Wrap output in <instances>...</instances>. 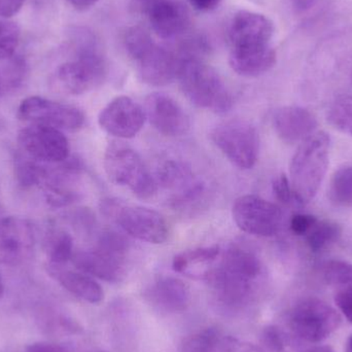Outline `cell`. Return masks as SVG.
Returning a JSON list of instances; mask_svg holds the SVG:
<instances>
[{"mask_svg":"<svg viewBox=\"0 0 352 352\" xmlns=\"http://www.w3.org/2000/svg\"><path fill=\"white\" fill-rule=\"evenodd\" d=\"M76 58L58 67V86L70 95H82L102 84L107 78V64L94 35L78 31L74 37Z\"/></svg>","mask_w":352,"mask_h":352,"instance_id":"3","label":"cell"},{"mask_svg":"<svg viewBox=\"0 0 352 352\" xmlns=\"http://www.w3.org/2000/svg\"><path fill=\"white\" fill-rule=\"evenodd\" d=\"M219 246H205L180 252L173 261L176 273L194 279H207L221 258Z\"/></svg>","mask_w":352,"mask_h":352,"instance_id":"23","label":"cell"},{"mask_svg":"<svg viewBox=\"0 0 352 352\" xmlns=\"http://www.w3.org/2000/svg\"><path fill=\"white\" fill-rule=\"evenodd\" d=\"M342 322L338 310L318 298L298 302L289 314V326L296 336L309 343H320L334 334Z\"/></svg>","mask_w":352,"mask_h":352,"instance_id":"8","label":"cell"},{"mask_svg":"<svg viewBox=\"0 0 352 352\" xmlns=\"http://www.w3.org/2000/svg\"><path fill=\"white\" fill-rule=\"evenodd\" d=\"M153 30L163 39L175 38L188 30V10L175 0H159L146 8Z\"/></svg>","mask_w":352,"mask_h":352,"instance_id":"20","label":"cell"},{"mask_svg":"<svg viewBox=\"0 0 352 352\" xmlns=\"http://www.w3.org/2000/svg\"><path fill=\"white\" fill-rule=\"evenodd\" d=\"M35 246L34 228L22 217L0 219V264L19 266L26 262Z\"/></svg>","mask_w":352,"mask_h":352,"instance_id":"13","label":"cell"},{"mask_svg":"<svg viewBox=\"0 0 352 352\" xmlns=\"http://www.w3.org/2000/svg\"><path fill=\"white\" fill-rule=\"evenodd\" d=\"M157 184L170 194L169 200L175 208L184 209L200 201L205 184L195 175L192 167L179 160H167L157 169Z\"/></svg>","mask_w":352,"mask_h":352,"instance_id":"10","label":"cell"},{"mask_svg":"<svg viewBox=\"0 0 352 352\" xmlns=\"http://www.w3.org/2000/svg\"><path fill=\"white\" fill-rule=\"evenodd\" d=\"M136 1L140 2V4H142V6L148 8H150L153 3H155V2L159 1V0H136Z\"/></svg>","mask_w":352,"mask_h":352,"instance_id":"43","label":"cell"},{"mask_svg":"<svg viewBox=\"0 0 352 352\" xmlns=\"http://www.w3.org/2000/svg\"><path fill=\"white\" fill-rule=\"evenodd\" d=\"M25 0H0V18L8 19L22 8Z\"/></svg>","mask_w":352,"mask_h":352,"instance_id":"37","label":"cell"},{"mask_svg":"<svg viewBox=\"0 0 352 352\" xmlns=\"http://www.w3.org/2000/svg\"><path fill=\"white\" fill-rule=\"evenodd\" d=\"M210 138L228 160L238 168L248 170L258 162L260 136L252 124L243 120H230L213 128Z\"/></svg>","mask_w":352,"mask_h":352,"instance_id":"7","label":"cell"},{"mask_svg":"<svg viewBox=\"0 0 352 352\" xmlns=\"http://www.w3.org/2000/svg\"><path fill=\"white\" fill-rule=\"evenodd\" d=\"M3 294H4L3 280H2L1 275H0V300H1V298L3 297Z\"/></svg>","mask_w":352,"mask_h":352,"instance_id":"45","label":"cell"},{"mask_svg":"<svg viewBox=\"0 0 352 352\" xmlns=\"http://www.w3.org/2000/svg\"><path fill=\"white\" fill-rule=\"evenodd\" d=\"M324 280L335 289L352 287V264L345 261L332 260L322 268Z\"/></svg>","mask_w":352,"mask_h":352,"instance_id":"31","label":"cell"},{"mask_svg":"<svg viewBox=\"0 0 352 352\" xmlns=\"http://www.w3.org/2000/svg\"><path fill=\"white\" fill-rule=\"evenodd\" d=\"M19 116L29 123L49 126L61 131H76L85 123L84 113L78 107L38 96L24 99L19 107Z\"/></svg>","mask_w":352,"mask_h":352,"instance_id":"11","label":"cell"},{"mask_svg":"<svg viewBox=\"0 0 352 352\" xmlns=\"http://www.w3.org/2000/svg\"><path fill=\"white\" fill-rule=\"evenodd\" d=\"M47 167L39 164L38 161L26 157L16 159V176L23 186H33L45 182L47 175Z\"/></svg>","mask_w":352,"mask_h":352,"instance_id":"30","label":"cell"},{"mask_svg":"<svg viewBox=\"0 0 352 352\" xmlns=\"http://www.w3.org/2000/svg\"><path fill=\"white\" fill-rule=\"evenodd\" d=\"M265 344L268 349L273 351H281L285 347V338H283V333L275 328V327H269L264 331L263 335Z\"/></svg>","mask_w":352,"mask_h":352,"instance_id":"36","label":"cell"},{"mask_svg":"<svg viewBox=\"0 0 352 352\" xmlns=\"http://www.w3.org/2000/svg\"><path fill=\"white\" fill-rule=\"evenodd\" d=\"M341 233L342 231L338 223L327 219H318L304 238L312 252H322L336 243L341 237Z\"/></svg>","mask_w":352,"mask_h":352,"instance_id":"26","label":"cell"},{"mask_svg":"<svg viewBox=\"0 0 352 352\" xmlns=\"http://www.w3.org/2000/svg\"><path fill=\"white\" fill-rule=\"evenodd\" d=\"M18 140L27 156L38 162L58 164L69 158V142L56 128L30 124L21 130Z\"/></svg>","mask_w":352,"mask_h":352,"instance_id":"12","label":"cell"},{"mask_svg":"<svg viewBox=\"0 0 352 352\" xmlns=\"http://www.w3.org/2000/svg\"><path fill=\"white\" fill-rule=\"evenodd\" d=\"M50 272L66 291L82 301L99 304L104 298L101 285L86 273L64 270L57 266H51Z\"/></svg>","mask_w":352,"mask_h":352,"instance_id":"24","label":"cell"},{"mask_svg":"<svg viewBox=\"0 0 352 352\" xmlns=\"http://www.w3.org/2000/svg\"><path fill=\"white\" fill-rule=\"evenodd\" d=\"M177 78L186 98L197 107L217 113L232 109L233 97L223 78L198 58H182Z\"/></svg>","mask_w":352,"mask_h":352,"instance_id":"4","label":"cell"},{"mask_svg":"<svg viewBox=\"0 0 352 352\" xmlns=\"http://www.w3.org/2000/svg\"><path fill=\"white\" fill-rule=\"evenodd\" d=\"M105 173L113 184L129 188L140 199H150L158 190L155 176L140 155L121 142H111L104 153Z\"/></svg>","mask_w":352,"mask_h":352,"instance_id":"6","label":"cell"},{"mask_svg":"<svg viewBox=\"0 0 352 352\" xmlns=\"http://www.w3.org/2000/svg\"><path fill=\"white\" fill-rule=\"evenodd\" d=\"M138 65V74L151 86H166L177 78L182 58L169 50L151 41L138 55L132 58Z\"/></svg>","mask_w":352,"mask_h":352,"instance_id":"15","label":"cell"},{"mask_svg":"<svg viewBox=\"0 0 352 352\" xmlns=\"http://www.w3.org/2000/svg\"><path fill=\"white\" fill-rule=\"evenodd\" d=\"M234 221L241 231L256 237H272L280 231L283 214L274 203L256 195H244L232 209Z\"/></svg>","mask_w":352,"mask_h":352,"instance_id":"9","label":"cell"},{"mask_svg":"<svg viewBox=\"0 0 352 352\" xmlns=\"http://www.w3.org/2000/svg\"><path fill=\"white\" fill-rule=\"evenodd\" d=\"M146 119L157 131L169 138L186 134L190 129V120L186 111L175 99L164 93H152L146 99Z\"/></svg>","mask_w":352,"mask_h":352,"instance_id":"16","label":"cell"},{"mask_svg":"<svg viewBox=\"0 0 352 352\" xmlns=\"http://www.w3.org/2000/svg\"><path fill=\"white\" fill-rule=\"evenodd\" d=\"M273 194L275 198L283 204L297 203L289 178L285 175L277 176L272 184Z\"/></svg>","mask_w":352,"mask_h":352,"instance_id":"33","label":"cell"},{"mask_svg":"<svg viewBox=\"0 0 352 352\" xmlns=\"http://www.w3.org/2000/svg\"><path fill=\"white\" fill-rule=\"evenodd\" d=\"M72 260L80 272L107 283H118L125 276L126 256L98 246L76 252Z\"/></svg>","mask_w":352,"mask_h":352,"instance_id":"17","label":"cell"},{"mask_svg":"<svg viewBox=\"0 0 352 352\" xmlns=\"http://www.w3.org/2000/svg\"><path fill=\"white\" fill-rule=\"evenodd\" d=\"M26 352H68L65 347L55 343L36 342L26 347Z\"/></svg>","mask_w":352,"mask_h":352,"instance_id":"38","label":"cell"},{"mask_svg":"<svg viewBox=\"0 0 352 352\" xmlns=\"http://www.w3.org/2000/svg\"><path fill=\"white\" fill-rule=\"evenodd\" d=\"M66 1L76 10H87L95 6L99 0H66Z\"/></svg>","mask_w":352,"mask_h":352,"instance_id":"40","label":"cell"},{"mask_svg":"<svg viewBox=\"0 0 352 352\" xmlns=\"http://www.w3.org/2000/svg\"><path fill=\"white\" fill-rule=\"evenodd\" d=\"M327 119L335 129L352 136V95L335 99L329 107Z\"/></svg>","mask_w":352,"mask_h":352,"instance_id":"29","label":"cell"},{"mask_svg":"<svg viewBox=\"0 0 352 352\" xmlns=\"http://www.w3.org/2000/svg\"><path fill=\"white\" fill-rule=\"evenodd\" d=\"M331 138L318 131L300 144L292 159L289 182L298 204L310 202L318 194L330 164Z\"/></svg>","mask_w":352,"mask_h":352,"instance_id":"2","label":"cell"},{"mask_svg":"<svg viewBox=\"0 0 352 352\" xmlns=\"http://www.w3.org/2000/svg\"><path fill=\"white\" fill-rule=\"evenodd\" d=\"M318 221V217L314 215L307 214V213H296L292 217L289 228L295 235L304 237Z\"/></svg>","mask_w":352,"mask_h":352,"instance_id":"34","label":"cell"},{"mask_svg":"<svg viewBox=\"0 0 352 352\" xmlns=\"http://www.w3.org/2000/svg\"><path fill=\"white\" fill-rule=\"evenodd\" d=\"M221 256L207 279L223 305L242 307L256 292L263 275L262 262L256 252L241 244H233Z\"/></svg>","mask_w":352,"mask_h":352,"instance_id":"1","label":"cell"},{"mask_svg":"<svg viewBox=\"0 0 352 352\" xmlns=\"http://www.w3.org/2000/svg\"><path fill=\"white\" fill-rule=\"evenodd\" d=\"M273 33L274 26L268 16L250 10L238 12L230 26L233 47L269 45Z\"/></svg>","mask_w":352,"mask_h":352,"instance_id":"19","label":"cell"},{"mask_svg":"<svg viewBox=\"0 0 352 352\" xmlns=\"http://www.w3.org/2000/svg\"><path fill=\"white\" fill-rule=\"evenodd\" d=\"M291 1L295 8H299V10H304V8H307L314 0H291Z\"/></svg>","mask_w":352,"mask_h":352,"instance_id":"41","label":"cell"},{"mask_svg":"<svg viewBox=\"0 0 352 352\" xmlns=\"http://www.w3.org/2000/svg\"><path fill=\"white\" fill-rule=\"evenodd\" d=\"M235 346L233 339L223 338L217 331L206 329L186 337L179 352H233Z\"/></svg>","mask_w":352,"mask_h":352,"instance_id":"25","label":"cell"},{"mask_svg":"<svg viewBox=\"0 0 352 352\" xmlns=\"http://www.w3.org/2000/svg\"><path fill=\"white\" fill-rule=\"evenodd\" d=\"M188 1L195 10L209 12L214 10L221 3V0H188Z\"/></svg>","mask_w":352,"mask_h":352,"instance_id":"39","label":"cell"},{"mask_svg":"<svg viewBox=\"0 0 352 352\" xmlns=\"http://www.w3.org/2000/svg\"><path fill=\"white\" fill-rule=\"evenodd\" d=\"M306 352H336L332 347L327 346V345H318V346L312 347Z\"/></svg>","mask_w":352,"mask_h":352,"instance_id":"42","label":"cell"},{"mask_svg":"<svg viewBox=\"0 0 352 352\" xmlns=\"http://www.w3.org/2000/svg\"><path fill=\"white\" fill-rule=\"evenodd\" d=\"M334 301L338 311L352 324V287L336 289Z\"/></svg>","mask_w":352,"mask_h":352,"instance_id":"35","label":"cell"},{"mask_svg":"<svg viewBox=\"0 0 352 352\" xmlns=\"http://www.w3.org/2000/svg\"><path fill=\"white\" fill-rule=\"evenodd\" d=\"M21 31L12 21L0 20V60L10 59L20 43Z\"/></svg>","mask_w":352,"mask_h":352,"instance_id":"32","label":"cell"},{"mask_svg":"<svg viewBox=\"0 0 352 352\" xmlns=\"http://www.w3.org/2000/svg\"><path fill=\"white\" fill-rule=\"evenodd\" d=\"M273 127L278 138L287 144H298L316 133V116L302 107H283L273 115Z\"/></svg>","mask_w":352,"mask_h":352,"instance_id":"18","label":"cell"},{"mask_svg":"<svg viewBox=\"0 0 352 352\" xmlns=\"http://www.w3.org/2000/svg\"><path fill=\"white\" fill-rule=\"evenodd\" d=\"M45 252L52 266L61 267L74 256V239L63 230H55L45 240Z\"/></svg>","mask_w":352,"mask_h":352,"instance_id":"27","label":"cell"},{"mask_svg":"<svg viewBox=\"0 0 352 352\" xmlns=\"http://www.w3.org/2000/svg\"><path fill=\"white\" fill-rule=\"evenodd\" d=\"M329 197L337 206L352 208V164L345 165L334 173Z\"/></svg>","mask_w":352,"mask_h":352,"instance_id":"28","label":"cell"},{"mask_svg":"<svg viewBox=\"0 0 352 352\" xmlns=\"http://www.w3.org/2000/svg\"><path fill=\"white\" fill-rule=\"evenodd\" d=\"M144 109L127 96L113 99L99 113L98 123L109 135L129 140L142 131L146 122Z\"/></svg>","mask_w":352,"mask_h":352,"instance_id":"14","label":"cell"},{"mask_svg":"<svg viewBox=\"0 0 352 352\" xmlns=\"http://www.w3.org/2000/svg\"><path fill=\"white\" fill-rule=\"evenodd\" d=\"M345 352H352V334L347 339L346 345H345Z\"/></svg>","mask_w":352,"mask_h":352,"instance_id":"44","label":"cell"},{"mask_svg":"<svg viewBox=\"0 0 352 352\" xmlns=\"http://www.w3.org/2000/svg\"><path fill=\"white\" fill-rule=\"evenodd\" d=\"M146 299L160 311L178 314L190 305V294L188 285L175 277H161L146 293Z\"/></svg>","mask_w":352,"mask_h":352,"instance_id":"22","label":"cell"},{"mask_svg":"<svg viewBox=\"0 0 352 352\" xmlns=\"http://www.w3.org/2000/svg\"><path fill=\"white\" fill-rule=\"evenodd\" d=\"M232 69L246 78L262 76L276 63V52L270 45L233 47L229 58Z\"/></svg>","mask_w":352,"mask_h":352,"instance_id":"21","label":"cell"},{"mask_svg":"<svg viewBox=\"0 0 352 352\" xmlns=\"http://www.w3.org/2000/svg\"><path fill=\"white\" fill-rule=\"evenodd\" d=\"M101 212L126 234L152 244H162L169 235L164 217L154 209L129 204L118 198L101 200Z\"/></svg>","mask_w":352,"mask_h":352,"instance_id":"5","label":"cell"}]
</instances>
